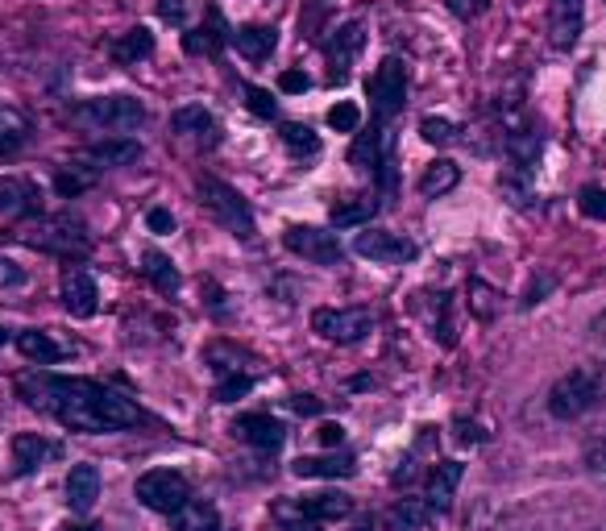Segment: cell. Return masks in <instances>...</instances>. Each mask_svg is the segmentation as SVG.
I'll return each instance as SVG.
<instances>
[{
    "label": "cell",
    "instance_id": "13",
    "mask_svg": "<svg viewBox=\"0 0 606 531\" xmlns=\"http://www.w3.org/2000/svg\"><path fill=\"white\" fill-rule=\"evenodd\" d=\"M586 25L582 0H549V42L552 50H573Z\"/></svg>",
    "mask_w": 606,
    "mask_h": 531
},
{
    "label": "cell",
    "instance_id": "12",
    "mask_svg": "<svg viewBox=\"0 0 606 531\" xmlns=\"http://www.w3.org/2000/svg\"><path fill=\"white\" fill-rule=\"evenodd\" d=\"M361 258H370V262L379 266H403L416 258V241L412 237H399V233H386V228H366L358 233V241H354Z\"/></svg>",
    "mask_w": 606,
    "mask_h": 531
},
{
    "label": "cell",
    "instance_id": "30",
    "mask_svg": "<svg viewBox=\"0 0 606 531\" xmlns=\"http://www.w3.org/2000/svg\"><path fill=\"white\" fill-rule=\"evenodd\" d=\"M171 531H221V515L212 502H183L179 511L171 515Z\"/></svg>",
    "mask_w": 606,
    "mask_h": 531
},
{
    "label": "cell",
    "instance_id": "37",
    "mask_svg": "<svg viewBox=\"0 0 606 531\" xmlns=\"http://www.w3.org/2000/svg\"><path fill=\"white\" fill-rule=\"evenodd\" d=\"M249 391H254V379H249V374H237V370H233V374H225V379L216 382V391H212V398H216V403H237V398L249 395Z\"/></svg>",
    "mask_w": 606,
    "mask_h": 531
},
{
    "label": "cell",
    "instance_id": "17",
    "mask_svg": "<svg viewBox=\"0 0 606 531\" xmlns=\"http://www.w3.org/2000/svg\"><path fill=\"white\" fill-rule=\"evenodd\" d=\"M0 212L4 216H38L42 212V191L30 183V179H18V174H0Z\"/></svg>",
    "mask_w": 606,
    "mask_h": 531
},
{
    "label": "cell",
    "instance_id": "18",
    "mask_svg": "<svg viewBox=\"0 0 606 531\" xmlns=\"http://www.w3.org/2000/svg\"><path fill=\"white\" fill-rule=\"evenodd\" d=\"M233 437H242L246 444L262 449V453H274V449H283L287 428L274 416H262V411H254V416H242L237 423H233Z\"/></svg>",
    "mask_w": 606,
    "mask_h": 531
},
{
    "label": "cell",
    "instance_id": "41",
    "mask_svg": "<svg viewBox=\"0 0 606 531\" xmlns=\"http://www.w3.org/2000/svg\"><path fill=\"white\" fill-rule=\"evenodd\" d=\"M92 188V174H76V171H63L55 179V191L63 195V200H76L79 191H88Z\"/></svg>",
    "mask_w": 606,
    "mask_h": 531
},
{
    "label": "cell",
    "instance_id": "15",
    "mask_svg": "<svg viewBox=\"0 0 606 531\" xmlns=\"http://www.w3.org/2000/svg\"><path fill=\"white\" fill-rule=\"evenodd\" d=\"M228 38H233V30L225 25L221 9H209L204 25H195V30H188V34H183V50H188V55L221 58V50L228 46Z\"/></svg>",
    "mask_w": 606,
    "mask_h": 531
},
{
    "label": "cell",
    "instance_id": "9",
    "mask_svg": "<svg viewBox=\"0 0 606 531\" xmlns=\"http://www.w3.org/2000/svg\"><path fill=\"white\" fill-rule=\"evenodd\" d=\"M283 246L295 253V258H307L316 266H341L345 249L337 241L333 228H316V225H291L283 233Z\"/></svg>",
    "mask_w": 606,
    "mask_h": 531
},
{
    "label": "cell",
    "instance_id": "40",
    "mask_svg": "<svg viewBox=\"0 0 606 531\" xmlns=\"http://www.w3.org/2000/svg\"><path fill=\"white\" fill-rule=\"evenodd\" d=\"M242 92H246V104H249V113H254V116H266V121H270V116H279V104H274V95L266 92V88H258V83H246Z\"/></svg>",
    "mask_w": 606,
    "mask_h": 531
},
{
    "label": "cell",
    "instance_id": "6",
    "mask_svg": "<svg viewBox=\"0 0 606 531\" xmlns=\"http://www.w3.org/2000/svg\"><path fill=\"white\" fill-rule=\"evenodd\" d=\"M34 249H46V253H67V258H83L92 249V237L88 228L71 221V216H50V221H38L30 225V233H21Z\"/></svg>",
    "mask_w": 606,
    "mask_h": 531
},
{
    "label": "cell",
    "instance_id": "2",
    "mask_svg": "<svg viewBox=\"0 0 606 531\" xmlns=\"http://www.w3.org/2000/svg\"><path fill=\"white\" fill-rule=\"evenodd\" d=\"M195 191H200V204L216 216V225L233 233L237 241H254L258 237V228H254V212H249L246 195L237 188H228L221 179H212V174H200L195 179Z\"/></svg>",
    "mask_w": 606,
    "mask_h": 531
},
{
    "label": "cell",
    "instance_id": "28",
    "mask_svg": "<svg viewBox=\"0 0 606 531\" xmlns=\"http://www.w3.org/2000/svg\"><path fill=\"white\" fill-rule=\"evenodd\" d=\"M461 183V167L457 162H449V158H436V162H428L424 167V174H419V195L424 200H440V195H449V191Z\"/></svg>",
    "mask_w": 606,
    "mask_h": 531
},
{
    "label": "cell",
    "instance_id": "11",
    "mask_svg": "<svg viewBox=\"0 0 606 531\" xmlns=\"http://www.w3.org/2000/svg\"><path fill=\"white\" fill-rule=\"evenodd\" d=\"M349 162L358 167L361 174H374L382 183H391V133L382 129H370V133H358L354 146H349Z\"/></svg>",
    "mask_w": 606,
    "mask_h": 531
},
{
    "label": "cell",
    "instance_id": "8",
    "mask_svg": "<svg viewBox=\"0 0 606 531\" xmlns=\"http://www.w3.org/2000/svg\"><path fill=\"white\" fill-rule=\"evenodd\" d=\"M133 494H137L142 507H150V511H158V515H175L191 498V486H188V477L175 474V470H150V474L137 477Z\"/></svg>",
    "mask_w": 606,
    "mask_h": 531
},
{
    "label": "cell",
    "instance_id": "10",
    "mask_svg": "<svg viewBox=\"0 0 606 531\" xmlns=\"http://www.w3.org/2000/svg\"><path fill=\"white\" fill-rule=\"evenodd\" d=\"M361 46H366V25L361 21H345L333 30V38L324 42V58H328V83H345L354 63H358Z\"/></svg>",
    "mask_w": 606,
    "mask_h": 531
},
{
    "label": "cell",
    "instance_id": "32",
    "mask_svg": "<svg viewBox=\"0 0 606 531\" xmlns=\"http://www.w3.org/2000/svg\"><path fill=\"white\" fill-rule=\"evenodd\" d=\"M18 349L25 361H38V365H55V361H63V344H55L46 332H38V328H25V332H18Z\"/></svg>",
    "mask_w": 606,
    "mask_h": 531
},
{
    "label": "cell",
    "instance_id": "43",
    "mask_svg": "<svg viewBox=\"0 0 606 531\" xmlns=\"http://www.w3.org/2000/svg\"><path fill=\"white\" fill-rule=\"evenodd\" d=\"M158 18L167 25H183L188 21V0H158Z\"/></svg>",
    "mask_w": 606,
    "mask_h": 531
},
{
    "label": "cell",
    "instance_id": "44",
    "mask_svg": "<svg viewBox=\"0 0 606 531\" xmlns=\"http://www.w3.org/2000/svg\"><path fill=\"white\" fill-rule=\"evenodd\" d=\"M21 283H25V270H21L13 258L0 253V291H4V286H21Z\"/></svg>",
    "mask_w": 606,
    "mask_h": 531
},
{
    "label": "cell",
    "instance_id": "48",
    "mask_svg": "<svg viewBox=\"0 0 606 531\" xmlns=\"http://www.w3.org/2000/svg\"><path fill=\"white\" fill-rule=\"evenodd\" d=\"M316 437H321L324 449H337V444L345 440V428L341 423H321V432H316Z\"/></svg>",
    "mask_w": 606,
    "mask_h": 531
},
{
    "label": "cell",
    "instance_id": "38",
    "mask_svg": "<svg viewBox=\"0 0 606 531\" xmlns=\"http://www.w3.org/2000/svg\"><path fill=\"white\" fill-rule=\"evenodd\" d=\"M577 212L590 216V221H606V188L586 183V188L577 191Z\"/></svg>",
    "mask_w": 606,
    "mask_h": 531
},
{
    "label": "cell",
    "instance_id": "31",
    "mask_svg": "<svg viewBox=\"0 0 606 531\" xmlns=\"http://www.w3.org/2000/svg\"><path fill=\"white\" fill-rule=\"evenodd\" d=\"M374 212H379V200H374V195H358V200L333 204L328 221H333V228H358V225H370Z\"/></svg>",
    "mask_w": 606,
    "mask_h": 531
},
{
    "label": "cell",
    "instance_id": "47",
    "mask_svg": "<svg viewBox=\"0 0 606 531\" xmlns=\"http://www.w3.org/2000/svg\"><path fill=\"white\" fill-rule=\"evenodd\" d=\"M552 286H557V279H552V274H540V279H536V283H531L528 291H524V307L540 304V300H545V295H549Z\"/></svg>",
    "mask_w": 606,
    "mask_h": 531
},
{
    "label": "cell",
    "instance_id": "22",
    "mask_svg": "<svg viewBox=\"0 0 606 531\" xmlns=\"http://www.w3.org/2000/svg\"><path fill=\"white\" fill-rule=\"evenodd\" d=\"M461 461H440L433 474H428V507L433 511H449L457 498V486H461Z\"/></svg>",
    "mask_w": 606,
    "mask_h": 531
},
{
    "label": "cell",
    "instance_id": "21",
    "mask_svg": "<svg viewBox=\"0 0 606 531\" xmlns=\"http://www.w3.org/2000/svg\"><path fill=\"white\" fill-rule=\"evenodd\" d=\"M100 498V470L96 465H76L67 474V507L76 515H88Z\"/></svg>",
    "mask_w": 606,
    "mask_h": 531
},
{
    "label": "cell",
    "instance_id": "36",
    "mask_svg": "<svg viewBox=\"0 0 606 531\" xmlns=\"http://www.w3.org/2000/svg\"><path fill=\"white\" fill-rule=\"evenodd\" d=\"M419 137H424L428 146H453L457 125L453 121H445V116H424V121H419Z\"/></svg>",
    "mask_w": 606,
    "mask_h": 531
},
{
    "label": "cell",
    "instance_id": "27",
    "mask_svg": "<svg viewBox=\"0 0 606 531\" xmlns=\"http://www.w3.org/2000/svg\"><path fill=\"white\" fill-rule=\"evenodd\" d=\"M109 55H113L121 67H137V63H146V58L154 55V34L146 25H133V30H125V34L109 46Z\"/></svg>",
    "mask_w": 606,
    "mask_h": 531
},
{
    "label": "cell",
    "instance_id": "49",
    "mask_svg": "<svg viewBox=\"0 0 606 531\" xmlns=\"http://www.w3.org/2000/svg\"><path fill=\"white\" fill-rule=\"evenodd\" d=\"M279 531H321V519H307V515H300V519H279Z\"/></svg>",
    "mask_w": 606,
    "mask_h": 531
},
{
    "label": "cell",
    "instance_id": "45",
    "mask_svg": "<svg viewBox=\"0 0 606 531\" xmlns=\"http://www.w3.org/2000/svg\"><path fill=\"white\" fill-rule=\"evenodd\" d=\"M146 225H150V233L167 237V233H175V216L167 208H150L146 212Z\"/></svg>",
    "mask_w": 606,
    "mask_h": 531
},
{
    "label": "cell",
    "instance_id": "46",
    "mask_svg": "<svg viewBox=\"0 0 606 531\" xmlns=\"http://www.w3.org/2000/svg\"><path fill=\"white\" fill-rule=\"evenodd\" d=\"M312 88V79L303 76V71H283L279 76V92H287V95H300V92H307Z\"/></svg>",
    "mask_w": 606,
    "mask_h": 531
},
{
    "label": "cell",
    "instance_id": "29",
    "mask_svg": "<svg viewBox=\"0 0 606 531\" xmlns=\"http://www.w3.org/2000/svg\"><path fill=\"white\" fill-rule=\"evenodd\" d=\"M142 274L150 279V286L158 295H175V291H179V270H175L171 258L158 253V249H146V253H142Z\"/></svg>",
    "mask_w": 606,
    "mask_h": 531
},
{
    "label": "cell",
    "instance_id": "39",
    "mask_svg": "<svg viewBox=\"0 0 606 531\" xmlns=\"http://www.w3.org/2000/svg\"><path fill=\"white\" fill-rule=\"evenodd\" d=\"M328 125H333L337 133H358L361 109L358 104H349V100H341V104H333V109H328Z\"/></svg>",
    "mask_w": 606,
    "mask_h": 531
},
{
    "label": "cell",
    "instance_id": "54",
    "mask_svg": "<svg viewBox=\"0 0 606 531\" xmlns=\"http://www.w3.org/2000/svg\"><path fill=\"white\" fill-rule=\"evenodd\" d=\"M354 531H370V528H354Z\"/></svg>",
    "mask_w": 606,
    "mask_h": 531
},
{
    "label": "cell",
    "instance_id": "26",
    "mask_svg": "<svg viewBox=\"0 0 606 531\" xmlns=\"http://www.w3.org/2000/svg\"><path fill=\"white\" fill-rule=\"evenodd\" d=\"M428 519H433V507L419 502V498H399V502H391L386 515H382L386 531H424L428 528Z\"/></svg>",
    "mask_w": 606,
    "mask_h": 531
},
{
    "label": "cell",
    "instance_id": "19",
    "mask_svg": "<svg viewBox=\"0 0 606 531\" xmlns=\"http://www.w3.org/2000/svg\"><path fill=\"white\" fill-rule=\"evenodd\" d=\"M55 456H63V444H58V440H46V437H38V432H21V437H13L18 474H34L38 465L55 461Z\"/></svg>",
    "mask_w": 606,
    "mask_h": 531
},
{
    "label": "cell",
    "instance_id": "20",
    "mask_svg": "<svg viewBox=\"0 0 606 531\" xmlns=\"http://www.w3.org/2000/svg\"><path fill=\"white\" fill-rule=\"evenodd\" d=\"M233 46H237V55L249 58V63H266V58L274 55V46H279V30L274 25H242V30H233Z\"/></svg>",
    "mask_w": 606,
    "mask_h": 531
},
{
    "label": "cell",
    "instance_id": "51",
    "mask_svg": "<svg viewBox=\"0 0 606 531\" xmlns=\"http://www.w3.org/2000/svg\"><path fill=\"white\" fill-rule=\"evenodd\" d=\"M586 461H590V470H598V474H606V437L590 444Z\"/></svg>",
    "mask_w": 606,
    "mask_h": 531
},
{
    "label": "cell",
    "instance_id": "42",
    "mask_svg": "<svg viewBox=\"0 0 606 531\" xmlns=\"http://www.w3.org/2000/svg\"><path fill=\"white\" fill-rule=\"evenodd\" d=\"M486 4L491 0H445V9L453 13L457 21H474V18H482L486 13Z\"/></svg>",
    "mask_w": 606,
    "mask_h": 531
},
{
    "label": "cell",
    "instance_id": "50",
    "mask_svg": "<svg viewBox=\"0 0 606 531\" xmlns=\"http://www.w3.org/2000/svg\"><path fill=\"white\" fill-rule=\"evenodd\" d=\"M291 407H295L300 416H321V407H324V403H321V398H316V395H295V398H291Z\"/></svg>",
    "mask_w": 606,
    "mask_h": 531
},
{
    "label": "cell",
    "instance_id": "35",
    "mask_svg": "<svg viewBox=\"0 0 606 531\" xmlns=\"http://www.w3.org/2000/svg\"><path fill=\"white\" fill-rule=\"evenodd\" d=\"M283 146L295 154V158H316V154H321V137L307 129V125H300V121H287Z\"/></svg>",
    "mask_w": 606,
    "mask_h": 531
},
{
    "label": "cell",
    "instance_id": "3",
    "mask_svg": "<svg viewBox=\"0 0 606 531\" xmlns=\"http://www.w3.org/2000/svg\"><path fill=\"white\" fill-rule=\"evenodd\" d=\"M71 116L96 133H133L146 125V104L137 95H92Z\"/></svg>",
    "mask_w": 606,
    "mask_h": 531
},
{
    "label": "cell",
    "instance_id": "5",
    "mask_svg": "<svg viewBox=\"0 0 606 531\" xmlns=\"http://www.w3.org/2000/svg\"><path fill=\"white\" fill-rule=\"evenodd\" d=\"M598 403V379L590 370H569L552 382L549 391V416L569 423V419H582Z\"/></svg>",
    "mask_w": 606,
    "mask_h": 531
},
{
    "label": "cell",
    "instance_id": "34",
    "mask_svg": "<svg viewBox=\"0 0 606 531\" xmlns=\"http://www.w3.org/2000/svg\"><path fill=\"white\" fill-rule=\"evenodd\" d=\"M465 295H470V312H474L478 320H494L498 307H503V295H498L491 283H482V279H470Z\"/></svg>",
    "mask_w": 606,
    "mask_h": 531
},
{
    "label": "cell",
    "instance_id": "33",
    "mask_svg": "<svg viewBox=\"0 0 606 531\" xmlns=\"http://www.w3.org/2000/svg\"><path fill=\"white\" fill-rule=\"evenodd\" d=\"M25 137H30V121L13 109H0V158L18 154L25 146Z\"/></svg>",
    "mask_w": 606,
    "mask_h": 531
},
{
    "label": "cell",
    "instance_id": "14",
    "mask_svg": "<svg viewBox=\"0 0 606 531\" xmlns=\"http://www.w3.org/2000/svg\"><path fill=\"white\" fill-rule=\"evenodd\" d=\"M83 158L92 162L96 171H116V167H130V162L142 158V142H133L130 133H113V137H104V142L88 146Z\"/></svg>",
    "mask_w": 606,
    "mask_h": 531
},
{
    "label": "cell",
    "instance_id": "1",
    "mask_svg": "<svg viewBox=\"0 0 606 531\" xmlns=\"http://www.w3.org/2000/svg\"><path fill=\"white\" fill-rule=\"evenodd\" d=\"M21 398L30 407H42L71 432H121L133 428L142 411L133 407L130 398L113 395L109 386H100L92 379H55V374H25L18 382Z\"/></svg>",
    "mask_w": 606,
    "mask_h": 531
},
{
    "label": "cell",
    "instance_id": "7",
    "mask_svg": "<svg viewBox=\"0 0 606 531\" xmlns=\"http://www.w3.org/2000/svg\"><path fill=\"white\" fill-rule=\"evenodd\" d=\"M312 328L333 344H358L370 337L374 312L370 307H321L312 312Z\"/></svg>",
    "mask_w": 606,
    "mask_h": 531
},
{
    "label": "cell",
    "instance_id": "53",
    "mask_svg": "<svg viewBox=\"0 0 606 531\" xmlns=\"http://www.w3.org/2000/svg\"><path fill=\"white\" fill-rule=\"evenodd\" d=\"M0 344H4V328H0Z\"/></svg>",
    "mask_w": 606,
    "mask_h": 531
},
{
    "label": "cell",
    "instance_id": "24",
    "mask_svg": "<svg viewBox=\"0 0 606 531\" xmlns=\"http://www.w3.org/2000/svg\"><path fill=\"white\" fill-rule=\"evenodd\" d=\"M295 477H354L358 474V461L349 453H328V456H300L291 465Z\"/></svg>",
    "mask_w": 606,
    "mask_h": 531
},
{
    "label": "cell",
    "instance_id": "16",
    "mask_svg": "<svg viewBox=\"0 0 606 531\" xmlns=\"http://www.w3.org/2000/svg\"><path fill=\"white\" fill-rule=\"evenodd\" d=\"M63 307H67L71 316H79V320L96 316V307H100V291H96V279L88 274V270L71 266V270L63 274Z\"/></svg>",
    "mask_w": 606,
    "mask_h": 531
},
{
    "label": "cell",
    "instance_id": "25",
    "mask_svg": "<svg viewBox=\"0 0 606 531\" xmlns=\"http://www.w3.org/2000/svg\"><path fill=\"white\" fill-rule=\"evenodd\" d=\"M349 511H354V498L341 490H321V494H303L300 498V515L321 519V523H328V519H345Z\"/></svg>",
    "mask_w": 606,
    "mask_h": 531
},
{
    "label": "cell",
    "instance_id": "4",
    "mask_svg": "<svg viewBox=\"0 0 606 531\" xmlns=\"http://www.w3.org/2000/svg\"><path fill=\"white\" fill-rule=\"evenodd\" d=\"M366 92H370V109H374V121H379V125L395 121V116L403 113V104H407V63L399 55H386L379 67H374Z\"/></svg>",
    "mask_w": 606,
    "mask_h": 531
},
{
    "label": "cell",
    "instance_id": "52",
    "mask_svg": "<svg viewBox=\"0 0 606 531\" xmlns=\"http://www.w3.org/2000/svg\"><path fill=\"white\" fill-rule=\"evenodd\" d=\"M67 531H92V528H79V523H71V528H67Z\"/></svg>",
    "mask_w": 606,
    "mask_h": 531
},
{
    "label": "cell",
    "instance_id": "23",
    "mask_svg": "<svg viewBox=\"0 0 606 531\" xmlns=\"http://www.w3.org/2000/svg\"><path fill=\"white\" fill-rule=\"evenodd\" d=\"M171 129L179 137H195V142H216V116L204 109V104H183L171 113Z\"/></svg>",
    "mask_w": 606,
    "mask_h": 531
}]
</instances>
